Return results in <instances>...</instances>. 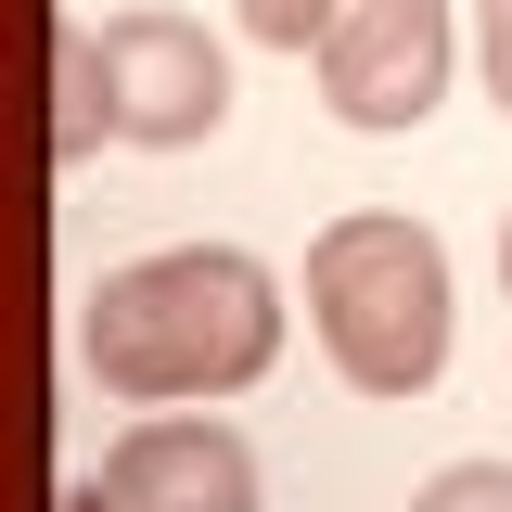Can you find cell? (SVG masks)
<instances>
[{"label":"cell","mask_w":512,"mask_h":512,"mask_svg":"<svg viewBox=\"0 0 512 512\" xmlns=\"http://www.w3.org/2000/svg\"><path fill=\"white\" fill-rule=\"evenodd\" d=\"M77 359L116 410H205L282 359V282L244 244H154L116 256L77 308Z\"/></svg>","instance_id":"6da1fadb"},{"label":"cell","mask_w":512,"mask_h":512,"mask_svg":"<svg viewBox=\"0 0 512 512\" xmlns=\"http://www.w3.org/2000/svg\"><path fill=\"white\" fill-rule=\"evenodd\" d=\"M308 333L359 397H423L448 372V333H461L448 244L397 205H346L308 244Z\"/></svg>","instance_id":"7a4b0ae2"},{"label":"cell","mask_w":512,"mask_h":512,"mask_svg":"<svg viewBox=\"0 0 512 512\" xmlns=\"http://www.w3.org/2000/svg\"><path fill=\"white\" fill-rule=\"evenodd\" d=\"M308 64H320L333 128H359V141H410V128L448 103V77H461V13H448V0H346L333 39H320Z\"/></svg>","instance_id":"3957f363"},{"label":"cell","mask_w":512,"mask_h":512,"mask_svg":"<svg viewBox=\"0 0 512 512\" xmlns=\"http://www.w3.org/2000/svg\"><path fill=\"white\" fill-rule=\"evenodd\" d=\"M103 77H116V141H141V154H192L231 128V52L192 13H116Z\"/></svg>","instance_id":"277c9868"},{"label":"cell","mask_w":512,"mask_h":512,"mask_svg":"<svg viewBox=\"0 0 512 512\" xmlns=\"http://www.w3.org/2000/svg\"><path fill=\"white\" fill-rule=\"evenodd\" d=\"M103 500L116 512H256V448L218 410H141L103 448Z\"/></svg>","instance_id":"5b68a950"},{"label":"cell","mask_w":512,"mask_h":512,"mask_svg":"<svg viewBox=\"0 0 512 512\" xmlns=\"http://www.w3.org/2000/svg\"><path fill=\"white\" fill-rule=\"evenodd\" d=\"M116 141V77H103V26H52V167H90Z\"/></svg>","instance_id":"8992f818"},{"label":"cell","mask_w":512,"mask_h":512,"mask_svg":"<svg viewBox=\"0 0 512 512\" xmlns=\"http://www.w3.org/2000/svg\"><path fill=\"white\" fill-rule=\"evenodd\" d=\"M231 13H244L256 52H295V64H308L320 39H333V13H346V0H231Z\"/></svg>","instance_id":"52a82bcc"},{"label":"cell","mask_w":512,"mask_h":512,"mask_svg":"<svg viewBox=\"0 0 512 512\" xmlns=\"http://www.w3.org/2000/svg\"><path fill=\"white\" fill-rule=\"evenodd\" d=\"M410 512H512V461H448L410 487Z\"/></svg>","instance_id":"ba28073f"},{"label":"cell","mask_w":512,"mask_h":512,"mask_svg":"<svg viewBox=\"0 0 512 512\" xmlns=\"http://www.w3.org/2000/svg\"><path fill=\"white\" fill-rule=\"evenodd\" d=\"M474 77H487V103L512 116V0H474Z\"/></svg>","instance_id":"9c48e42d"},{"label":"cell","mask_w":512,"mask_h":512,"mask_svg":"<svg viewBox=\"0 0 512 512\" xmlns=\"http://www.w3.org/2000/svg\"><path fill=\"white\" fill-rule=\"evenodd\" d=\"M52 512H116V500H103V474H77V487H64Z\"/></svg>","instance_id":"30bf717a"},{"label":"cell","mask_w":512,"mask_h":512,"mask_svg":"<svg viewBox=\"0 0 512 512\" xmlns=\"http://www.w3.org/2000/svg\"><path fill=\"white\" fill-rule=\"evenodd\" d=\"M500 295H512V205H500Z\"/></svg>","instance_id":"8fae6325"}]
</instances>
